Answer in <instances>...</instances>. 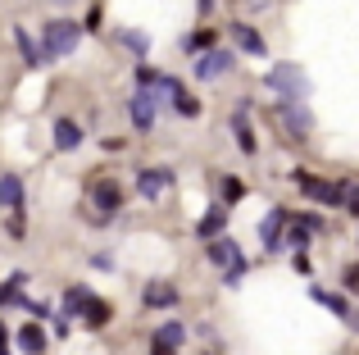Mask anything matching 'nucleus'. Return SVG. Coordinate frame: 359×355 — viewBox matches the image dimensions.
I'll return each mask as SVG.
<instances>
[{
  "mask_svg": "<svg viewBox=\"0 0 359 355\" xmlns=\"http://www.w3.org/2000/svg\"><path fill=\"white\" fill-rule=\"evenodd\" d=\"M82 142H87V133H82L73 119H60V123H55V151H78Z\"/></svg>",
  "mask_w": 359,
  "mask_h": 355,
  "instance_id": "14",
  "label": "nucleus"
},
{
  "mask_svg": "<svg viewBox=\"0 0 359 355\" xmlns=\"http://www.w3.org/2000/svg\"><path fill=\"white\" fill-rule=\"evenodd\" d=\"M182 342H187V328L177 319H168V323H159V328H155L150 347H168V351H173V347H182Z\"/></svg>",
  "mask_w": 359,
  "mask_h": 355,
  "instance_id": "18",
  "label": "nucleus"
},
{
  "mask_svg": "<svg viewBox=\"0 0 359 355\" xmlns=\"http://www.w3.org/2000/svg\"><path fill=\"white\" fill-rule=\"evenodd\" d=\"M278 119H282V128H287L296 142H305V137L314 133V119H309L305 100H282V105H278Z\"/></svg>",
  "mask_w": 359,
  "mask_h": 355,
  "instance_id": "7",
  "label": "nucleus"
},
{
  "mask_svg": "<svg viewBox=\"0 0 359 355\" xmlns=\"http://www.w3.org/2000/svg\"><path fill=\"white\" fill-rule=\"evenodd\" d=\"M287 223H291L287 210H269V214H264V223H259L264 250H278V246H282V237H287Z\"/></svg>",
  "mask_w": 359,
  "mask_h": 355,
  "instance_id": "8",
  "label": "nucleus"
},
{
  "mask_svg": "<svg viewBox=\"0 0 359 355\" xmlns=\"http://www.w3.org/2000/svg\"><path fill=\"white\" fill-rule=\"evenodd\" d=\"M223 228H228V201H219V205H214L210 214H205V219H201V228H196V237L214 241V237H219Z\"/></svg>",
  "mask_w": 359,
  "mask_h": 355,
  "instance_id": "15",
  "label": "nucleus"
},
{
  "mask_svg": "<svg viewBox=\"0 0 359 355\" xmlns=\"http://www.w3.org/2000/svg\"><path fill=\"white\" fill-rule=\"evenodd\" d=\"M141 301H146V310H173L177 305V287L173 283H146Z\"/></svg>",
  "mask_w": 359,
  "mask_h": 355,
  "instance_id": "11",
  "label": "nucleus"
},
{
  "mask_svg": "<svg viewBox=\"0 0 359 355\" xmlns=\"http://www.w3.org/2000/svg\"><path fill=\"white\" fill-rule=\"evenodd\" d=\"M296 219H300V223H309V228H314V232H327V223L318 219V214H296Z\"/></svg>",
  "mask_w": 359,
  "mask_h": 355,
  "instance_id": "28",
  "label": "nucleus"
},
{
  "mask_svg": "<svg viewBox=\"0 0 359 355\" xmlns=\"http://www.w3.org/2000/svg\"><path fill=\"white\" fill-rule=\"evenodd\" d=\"M228 32H232V41H237V51H241V55H259V60L269 55V41H264V36L255 32L250 23H232Z\"/></svg>",
  "mask_w": 359,
  "mask_h": 355,
  "instance_id": "9",
  "label": "nucleus"
},
{
  "mask_svg": "<svg viewBox=\"0 0 359 355\" xmlns=\"http://www.w3.org/2000/svg\"><path fill=\"white\" fill-rule=\"evenodd\" d=\"M168 100H173V109H177L182 119H196V114H201V100H196V96H187V87H182V82L173 87V96H168Z\"/></svg>",
  "mask_w": 359,
  "mask_h": 355,
  "instance_id": "21",
  "label": "nucleus"
},
{
  "mask_svg": "<svg viewBox=\"0 0 359 355\" xmlns=\"http://www.w3.org/2000/svg\"><path fill=\"white\" fill-rule=\"evenodd\" d=\"M223 196H228V205H237L241 196H245V187L237 182V178H223Z\"/></svg>",
  "mask_w": 359,
  "mask_h": 355,
  "instance_id": "26",
  "label": "nucleus"
},
{
  "mask_svg": "<svg viewBox=\"0 0 359 355\" xmlns=\"http://www.w3.org/2000/svg\"><path fill=\"white\" fill-rule=\"evenodd\" d=\"M87 201H91V210H96V219H109V214L123 210V187L114 178H96V182L87 187Z\"/></svg>",
  "mask_w": 359,
  "mask_h": 355,
  "instance_id": "5",
  "label": "nucleus"
},
{
  "mask_svg": "<svg viewBox=\"0 0 359 355\" xmlns=\"http://www.w3.org/2000/svg\"><path fill=\"white\" fill-rule=\"evenodd\" d=\"M114 41H123L132 55H150V36H146V32H132V27H118V32H114Z\"/></svg>",
  "mask_w": 359,
  "mask_h": 355,
  "instance_id": "22",
  "label": "nucleus"
},
{
  "mask_svg": "<svg viewBox=\"0 0 359 355\" xmlns=\"http://www.w3.org/2000/svg\"><path fill=\"white\" fill-rule=\"evenodd\" d=\"M291 182L305 192V201H314V205H346V182H332V178H314V173H291Z\"/></svg>",
  "mask_w": 359,
  "mask_h": 355,
  "instance_id": "4",
  "label": "nucleus"
},
{
  "mask_svg": "<svg viewBox=\"0 0 359 355\" xmlns=\"http://www.w3.org/2000/svg\"><path fill=\"white\" fill-rule=\"evenodd\" d=\"M309 296H314L318 305H327V310H332V314H337V319H341V323H351V314H355V310H351V301H346L341 292H327V287H314V292H309Z\"/></svg>",
  "mask_w": 359,
  "mask_h": 355,
  "instance_id": "16",
  "label": "nucleus"
},
{
  "mask_svg": "<svg viewBox=\"0 0 359 355\" xmlns=\"http://www.w3.org/2000/svg\"><path fill=\"white\" fill-rule=\"evenodd\" d=\"M14 342H18V347H23L27 355H46V347H50V337H46V328H41V323H23V328H18L14 333Z\"/></svg>",
  "mask_w": 359,
  "mask_h": 355,
  "instance_id": "12",
  "label": "nucleus"
},
{
  "mask_svg": "<svg viewBox=\"0 0 359 355\" xmlns=\"http://www.w3.org/2000/svg\"><path fill=\"white\" fill-rule=\"evenodd\" d=\"M232 69H237V55L223 51V46H210L205 55H196V78L201 82H214V78H223V73H232Z\"/></svg>",
  "mask_w": 359,
  "mask_h": 355,
  "instance_id": "6",
  "label": "nucleus"
},
{
  "mask_svg": "<svg viewBox=\"0 0 359 355\" xmlns=\"http://www.w3.org/2000/svg\"><path fill=\"white\" fill-rule=\"evenodd\" d=\"M14 41H18V51H23L27 69H36V64H46V60H41V46H32V36H27L23 27H14Z\"/></svg>",
  "mask_w": 359,
  "mask_h": 355,
  "instance_id": "23",
  "label": "nucleus"
},
{
  "mask_svg": "<svg viewBox=\"0 0 359 355\" xmlns=\"http://www.w3.org/2000/svg\"><path fill=\"white\" fill-rule=\"evenodd\" d=\"M9 237L23 241V219H18V210H9Z\"/></svg>",
  "mask_w": 359,
  "mask_h": 355,
  "instance_id": "27",
  "label": "nucleus"
},
{
  "mask_svg": "<svg viewBox=\"0 0 359 355\" xmlns=\"http://www.w3.org/2000/svg\"><path fill=\"white\" fill-rule=\"evenodd\" d=\"M346 287H351V292H359V264L346 269Z\"/></svg>",
  "mask_w": 359,
  "mask_h": 355,
  "instance_id": "30",
  "label": "nucleus"
},
{
  "mask_svg": "<svg viewBox=\"0 0 359 355\" xmlns=\"http://www.w3.org/2000/svg\"><path fill=\"white\" fill-rule=\"evenodd\" d=\"M309 232H314V228H309V223H300L296 214H291V223H287V237H282V246H291V250H309V241H314Z\"/></svg>",
  "mask_w": 359,
  "mask_h": 355,
  "instance_id": "19",
  "label": "nucleus"
},
{
  "mask_svg": "<svg viewBox=\"0 0 359 355\" xmlns=\"http://www.w3.org/2000/svg\"><path fill=\"white\" fill-rule=\"evenodd\" d=\"M109 319H114V310H109V301H100V296H96V305L82 314V323H87V328H105Z\"/></svg>",
  "mask_w": 359,
  "mask_h": 355,
  "instance_id": "24",
  "label": "nucleus"
},
{
  "mask_svg": "<svg viewBox=\"0 0 359 355\" xmlns=\"http://www.w3.org/2000/svg\"><path fill=\"white\" fill-rule=\"evenodd\" d=\"M210 46H214V32H191V36L182 41V51H187V55H205Z\"/></svg>",
  "mask_w": 359,
  "mask_h": 355,
  "instance_id": "25",
  "label": "nucleus"
},
{
  "mask_svg": "<svg viewBox=\"0 0 359 355\" xmlns=\"http://www.w3.org/2000/svg\"><path fill=\"white\" fill-rule=\"evenodd\" d=\"M82 41V27L73 23V18H46L41 23V60H64V55H73Z\"/></svg>",
  "mask_w": 359,
  "mask_h": 355,
  "instance_id": "1",
  "label": "nucleus"
},
{
  "mask_svg": "<svg viewBox=\"0 0 359 355\" xmlns=\"http://www.w3.org/2000/svg\"><path fill=\"white\" fill-rule=\"evenodd\" d=\"M264 87L278 91L282 100H309V78H305V69H296V64H278V69H269Z\"/></svg>",
  "mask_w": 359,
  "mask_h": 355,
  "instance_id": "3",
  "label": "nucleus"
},
{
  "mask_svg": "<svg viewBox=\"0 0 359 355\" xmlns=\"http://www.w3.org/2000/svg\"><path fill=\"white\" fill-rule=\"evenodd\" d=\"M5 342H9V333H5V323H0V355H9V351H5Z\"/></svg>",
  "mask_w": 359,
  "mask_h": 355,
  "instance_id": "31",
  "label": "nucleus"
},
{
  "mask_svg": "<svg viewBox=\"0 0 359 355\" xmlns=\"http://www.w3.org/2000/svg\"><path fill=\"white\" fill-rule=\"evenodd\" d=\"M168 182H173V173H168V169H141L137 173V192L146 196V201H159V196L168 192Z\"/></svg>",
  "mask_w": 359,
  "mask_h": 355,
  "instance_id": "10",
  "label": "nucleus"
},
{
  "mask_svg": "<svg viewBox=\"0 0 359 355\" xmlns=\"http://www.w3.org/2000/svg\"><path fill=\"white\" fill-rule=\"evenodd\" d=\"M232 137H237L241 155H255V151H259V142H255V133H250V119H245V114H237V119H232Z\"/></svg>",
  "mask_w": 359,
  "mask_h": 355,
  "instance_id": "20",
  "label": "nucleus"
},
{
  "mask_svg": "<svg viewBox=\"0 0 359 355\" xmlns=\"http://www.w3.org/2000/svg\"><path fill=\"white\" fill-rule=\"evenodd\" d=\"M346 210L359 214V187H346Z\"/></svg>",
  "mask_w": 359,
  "mask_h": 355,
  "instance_id": "29",
  "label": "nucleus"
},
{
  "mask_svg": "<svg viewBox=\"0 0 359 355\" xmlns=\"http://www.w3.org/2000/svg\"><path fill=\"white\" fill-rule=\"evenodd\" d=\"M0 210H23V178L0 173Z\"/></svg>",
  "mask_w": 359,
  "mask_h": 355,
  "instance_id": "13",
  "label": "nucleus"
},
{
  "mask_svg": "<svg viewBox=\"0 0 359 355\" xmlns=\"http://www.w3.org/2000/svg\"><path fill=\"white\" fill-rule=\"evenodd\" d=\"M91 305H96V296H91V287H69V292H64V314H69V319H73V314L82 319V314H87Z\"/></svg>",
  "mask_w": 359,
  "mask_h": 355,
  "instance_id": "17",
  "label": "nucleus"
},
{
  "mask_svg": "<svg viewBox=\"0 0 359 355\" xmlns=\"http://www.w3.org/2000/svg\"><path fill=\"white\" fill-rule=\"evenodd\" d=\"M210 260L223 269V283H228V287H237L245 278V269H250L245 255H241V246H237V237H214L210 241Z\"/></svg>",
  "mask_w": 359,
  "mask_h": 355,
  "instance_id": "2",
  "label": "nucleus"
},
{
  "mask_svg": "<svg viewBox=\"0 0 359 355\" xmlns=\"http://www.w3.org/2000/svg\"><path fill=\"white\" fill-rule=\"evenodd\" d=\"M355 241H359V237H355Z\"/></svg>",
  "mask_w": 359,
  "mask_h": 355,
  "instance_id": "32",
  "label": "nucleus"
}]
</instances>
